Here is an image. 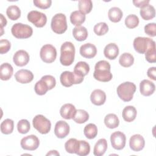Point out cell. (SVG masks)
Listing matches in <instances>:
<instances>
[{
	"instance_id": "cell-1",
	"label": "cell",
	"mask_w": 156,
	"mask_h": 156,
	"mask_svg": "<svg viewBox=\"0 0 156 156\" xmlns=\"http://www.w3.org/2000/svg\"><path fill=\"white\" fill-rule=\"evenodd\" d=\"M110 69V65L107 61L100 60L94 66V71L93 73L94 78L100 82H109L113 77Z\"/></svg>"
},
{
	"instance_id": "cell-2",
	"label": "cell",
	"mask_w": 156,
	"mask_h": 156,
	"mask_svg": "<svg viewBox=\"0 0 156 156\" xmlns=\"http://www.w3.org/2000/svg\"><path fill=\"white\" fill-rule=\"evenodd\" d=\"M75 47L70 41H65L60 48V62L63 66L72 65L74 60Z\"/></svg>"
},
{
	"instance_id": "cell-3",
	"label": "cell",
	"mask_w": 156,
	"mask_h": 156,
	"mask_svg": "<svg viewBox=\"0 0 156 156\" xmlns=\"http://www.w3.org/2000/svg\"><path fill=\"white\" fill-rule=\"evenodd\" d=\"M136 85L130 82L121 83L117 88L116 91L119 98L124 102L130 101L136 91Z\"/></svg>"
},
{
	"instance_id": "cell-4",
	"label": "cell",
	"mask_w": 156,
	"mask_h": 156,
	"mask_svg": "<svg viewBox=\"0 0 156 156\" xmlns=\"http://www.w3.org/2000/svg\"><path fill=\"white\" fill-rule=\"evenodd\" d=\"M51 27L54 32L57 34H62L66 32L68 28L66 18L63 13L55 14L51 20Z\"/></svg>"
},
{
	"instance_id": "cell-5",
	"label": "cell",
	"mask_w": 156,
	"mask_h": 156,
	"mask_svg": "<svg viewBox=\"0 0 156 156\" xmlns=\"http://www.w3.org/2000/svg\"><path fill=\"white\" fill-rule=\"evenodd\" d=\"M13 36L18 39H26L30 37L33 34L32 28L27 24L17 23L13 25L11 29Z\"/></svg>"
},
{
	"instance_id": "cell-6",
	"label": "cell",
	"mask_w": 156,
	"mask_h": 156,
	"mask_svg": "<svg viewBox=\"0 0 156 156\" xmlns=\"http://www.w3.org/2000/svg\"><path fill=\"white\" fill-rule=\"evenodd\" d=\"M61 84L65 87H69L73 84H79L83 80V77L80 76L74 72L69 71H63L60 77Z\"/></svg>"
},
{
	"instance_id": "cell-7",
	"label": "cell",
	"mask_w": 156,
	"mask_h": 156,
	"mask_svg": "<svg viewBox=\"0 0 156 156\" xmlns=\"http://www.w3.org/2000/svg\"><path fill=\"white\" fill-rule=\"evenodd\" d=\"M32 124L34 127L41 134H47L51 130L50 121L42 115H36L32 120Z\"/></svg>"
},
{
	"instance_id": "cell-8",
	"label": "cell",
	"mask_w": 156,
	"mask_h": 156,
	"mask_svg": "<svg viewBox=\"0 0 156 156\" xmlns=\"http://www.w3.org/2000/svg\"><path fill=\"white\" fill-rule=\"evenodd\" d=\"M40 56L43 62L47 63H52L57 57L56 49L52 44H45L40 49Z\"/></svg>"
},
{
	"instance_id": "cell-9",
	"label": "cell",
	"mask_w": 156,
	"mask_h": 156,
	"mask_svg": "<svg viewBox=\"0 0 156 156\" xmlns=\"http://www.w3.org/2000/svg\"><path fill=\"white\" fill-rule=\"evenodd\" d=\"M155 42L150 38L147 37H136L133 43L135 50L139 54H145L146 51Z\"/></svg>"
},
{
	"instance_id": "cell-10",
	"label": "cell",
	"mask_w": 156,
	"mask_h": 156,
	"mask_svg": "<svg viewBox=\"0 0 156 156\" xmlns=\"http://www.w3.org/2000/svg\"><path fill=\"white\" fill-rule=\"evenodd\" d=\"M27 20L37 27H43L47 22V17L43 13L37 10H32L27 14Z\"/></svg>"
},
{
	"instance_id": "cell-11",
	"label": "cell",
	"mask_w": 156,
	"mask_h": 156,
	"mask_svg": "<svg viewBox=\"0 0 156 156\" xmlns=\"http://www.w3.org/2000/svg\"><path fill=\"white\" fill-rule=\"evenodd\" d=\"M40 144L38 137L34 135H30L23 138L20 142L21 147L24 150L34 151L36 150Z\"/></svg>"
},
{
	"instance_id": "cell-12",
	"label": "cell",
	"mask_w": 156,
	"mask_h": 156,
	"mask_svg": "<svg viewBox=\"0 0 156 156\" xmlns=\"http://www.w3.org/2000/svg\"><path fill=\"white\" fill-rule=\"evenodd\" d=\"M110 141L112 147L116 150H121L126 146V137L124 133L120 131L113 132L110 136Z\"/></svg>"
},
{
	"instance_id": "cell-13",
	"label": "cell",
	"mask_w": 156,
	"mask_h": 156,
	"mask_svg": "<svg viewBox=\"0 0 156 156\" xmlns=\"http://www.w3.org/2000/svg\"><path fill=\"white\" fill-rule=\"evenodd\" d=\"M145 145V141L143 136L140 134L132 135L129 140V146L135 152L141 151Z\"/></svg>"
},
{
	"instance_id": "cell-14",
	"label": "cell",
	"mask_w": 156,
	"mask_h": 156,
	"mask_svg": "<svg viewBox=\"0 0 156 156\" xmlns=\"http://www.w3.org/2000/svg\"><path fill=\"white\" fill-rule=\"evenodd\" d=\"M30 56L27 52L21 49L17 51L13 55V61L18 66H24L29 62Z\"/></svg>"
},
{
	"instance_id": "cell-15",
	"label": "cell",
	"mask_w": 156,
	"mask_h": 156,
	"mask_svg": "<svg viewBox=\"0 0 156 156\" xmlns=\"http://www.w3.org/2000/svg\"><path fill=\"white\" fill-rule=\"evenodd\" d=\"M69 133V126L65 121H58L54 127V134L58 138H65Z\"/></svg>"
},
{
	"instance_id": "cell-16",
	"label": "cell",
	"mask_w": 156,
	"mask_h": 156,
	"mask_svg": "<svg viewBox=\"0 0 156 156\" xmlns=\"http://www.w3.org/2000/svg\"><path fill=\"white\" fill-rule=\"evenodd\" d=\"M80 55L87 58H91L96 56L97 54V49L93 44L87 43L82 44L80 48Z\"/></svg>"
},
{
	"instance_id": "cell-17",
	"label": "cell",
	"mask_w": 156,
	"mask_h": 156,
	"mask_svg": "<svg viewBox=\"0 0 156 156\" xmlns=\"http://www.w3.org/2000/svg\"><path fill=\"white\" fill-rule=\"evenodd\" d=\"M16 80L21 83H28L34 79L33 73L28 69H20L15 74Z\"/></svg>"
},
{
	"instance_id": "cell-18",
	"label": "cell",
	"mask_w": 156,
	"mask_h": 156,
	"mask_svg": "<svg viewBox=\"0 0 156 156\" xmlns=\"http://www.w3.org/2000/svg\"><path fill=\"white\" fill-rule=\"evenodd\" d=\"M155 90V84L147 79L143 80L140 83V93L144 96H151L154 93Z\"/></svg>"
},
{
	"instance_id": "cell-19",
	"label": "cell",
	"mask_w": 156,
	"mask_h": 156,
	"mask_svg": "<svg viewBox=\"0 0 156 156\" xmlns=\"http://www.w3.org/2000/svg\"><path fill=\"white\" fill-rule=\"evenodd\" d=\"M90 100L95 105H103L106 100L105 93L100 89H96L91 93L90 95Z\"/></svg>"
},
{
	"instance_id": "cell-20",
	"label": "cell",
	"mask_w": 156,
	"mask_h": 156,
	"mask_svg": "<svg viewBox=\"0 0 156 156\" xmlns=\"http://www.w3.org/2000/svg\"><path fill=\"white\" fill-rule=\"evenodd\" d=\"M76 110L75 106L73 104H65L60 108V114L63 118L65 119H71L74 116Z\"/></svg>"
},
{
	"instance_id": "cell-21",
	"label": "cell",
	"mask_w": 156,
	"mask_h": 156,
	"mask_svg": "<svg viewBox=\"0 0 156 156\" xmlns=\"http://www.w3.org/2000/svg\"><path fill=\"white\" fill-rule=\"evenodd\" d=\"M104 54L109 60L115 59L119 54V48L117 44L110 43L105 46L104 49Z\"/></svg>"
},
{
	"instance_id": "cell-22",
	"label": "cell",
	"mask_w": 156,
	"mask_h": 156,
	"mask_svg": "<svg viewBox=\"0 0 156 156\" xmlns=\"http://www.w3.org/2000/svg\"><path fill=\"white\" fill-rule=\"evenodd\" d=\"M13 69L9 63H4L0 66V78L2 80H9L13 75Z\"/></svg>"
},
{
	"instance_id": "cell-23",
	"label": "cell",
	"mask_w": 156,
	"mask_h": 156,
	"mask_svg": "<svg viewBox=\"0 0 156 156\" xmlns=\"http://www.w3.org/2000/svg\"><path fill=\"white\" fill-rule=\"evenodd\" d=\"M136 114L137 112L136 108L133 106L128 105L122 110V116L125 121L130 122L135 119Z\"/></svg>"
},
{
	"instance_id": "cell-24",
	"label": "cell",
	"mask_w": 156,
	"mask_h": 156,
	"mask_svg": "<svg viewBox=\"0 0 156 156\" xmlns=\"http://www.w3.org/2000/svg\"><path fill=\"white\" fill-rule=\"evenodd\" d=\"M140 13L143 20H150L155 17V10L153 5L147 4L141 8Z\"/></svg>"
},
{
	"instance_id": "cell-25",
	"label": "cell",
	"mask_w": 156,
	"mask_h": 156,
	"mask_svg": "<svg viewBox=\"0 0 156 156\" xmlns=\"http://www.w3.org/2000/svg\"><path fill=\"white\" fill-rule=\"evenodd\" d=\"M107 141L105 138L99 139L94 146L93 154L96 156H102L107 151Z\"/></svg>"
},
{
	"instance_id": "cell-26",
	"label": "cell",
	"mask_w": 156,
	"mask_h": 156,
	"mask_svg": "<svg viewBox=\"0 0 156 156\" xmlns=\"http://www.w3.org/2000/svg\"><path fill=\"white\" fill-rule=\"evenodd\" d=\"M73 35L77 41H84L88 37L87 29L83 26H76L73 30Z\"/></svg>"
},
{
	"instance_id": "cell-27",
	"label": "cell",
	"mask_w": 156,
	"mask_h": 156,
	"mask_svg": "<svg viewBox=\"0 0 156 156\" xmlns=\"http://www.w3.org/2000/svg\"><path fill=\"white\" fill-rule=\"evenodd\" d=\"M85 21V15L79 10L73 12L70 15V21L76 26H80Z\"/></svg>"
},
{
	"instance_id": "cell-28",
	"label": "cell",
	"mask_w": 156,
	"mask_h": 156,
	"mask_svg": "<svg viewBox=\"0 0 156 156\" xmlns=\"http://www.w3.org/2000/svg\"><path fill=\"white\" fill-rule=\"evenodd\" d=\"M123 16L122 10L117 7H113L109 9L108 12V17L113 23H118L121 21Z\"/></svg>"
},
{
	"instance_id": "cell-29",
	"label": "cell",
	"mask_w": 156,
	"mask_h": 156,
	"mask_svg": "<svg viewBox=\"0 0 156 156\" xmlns=\"http://www.w3.org/2000/svg\"><path fill=\"white\" fill-rule=\"evenodd\" d=\"M90 71V66L89 65L83 61L79 62L76 63L74 68V72L82 77L87 75Z\"/></svg>"
},
{
	"instance_id": "cell-30",
	"label": "cell",
	"mask_w": 156,
	"mask_h": 156,
	"mask_svg": "<svg viewBox=\"0 0 156 156\" xmlns=\"http://www.w3.org/2000/svg\"><path fill=\"white\" fill-rule=\"evenodd\" d=\"M104 124L109 129H115L118 127L119 120L114 113H109L104 118Z\"/></svg>"
},
{
	"instance_id": "cell-31",
	"label": "cell",
	"mask_w": 156,
	"mask_h": 156,
	"mask_svg": "<svg viewBox=\"0 0 156 156\" xmlns=\"http://www.w3.org/2000/svg\"><path fill=\"white\" fill-rule=\"evenodd\" d=\"M134 62L133 56L128 52H124L121 55L119 58V63L120 65L123 67L127 68L131 66Z\"/></svg>"
},
{
	"instance_id": "cell-32",
	"label": "cell",
	"mask_w": 156,
	"mask_h": 156,
	"mask_svg": "<svg viewBox=\"0 0 156 156\" xmlns=\"http://www.w3.org/2000/svg\"><path fill=\"white\" fill-rule=\"evenodd\" d=\"M83 133L88 139H93L98 135V127L94 124H88L84 127Z\"/></svg>"
},
{
	"instance_id": "cell-33",
	"label": "cell",
	"mask_w": 156,
	"mask_h": 156,
	"mask_svg": "<svg viewBox=\"0 0 156 156\" xmlns=\"http://www.w3.org/2000/svg\"><path fill=\"white\" fill-rule=\"evenodd\" d=\"M6 14L10 20L15 21L20 17L21 10L17 5H10L6 10Z\"/></svg>"
},
{
	"instance_id": "cell-34",
	"label": "cell",
	"mask_w": 156,
	"mask_h": 156,
	"mask_svg": "<svg viewBox=\"0 0 156 156\" xmlns=\"http://www.w3.org/2000/svg\"><path fill=\"white\" fill-rule=\"evenodd\" d=\"M14 129V122L11 119H5L1 124V131L2 133L9 135L12 133Z\"/></svg>"
},
{
	"instance_id": "cell-35",
	"label": "cell",
	"mask_w": 156,
	"mask_h": 156,
	"mask_svg": "<svg viewBox=\"0 0 156 156\" xmlns=\"http://www.w3.org/2000/svg\"><path fill=\"white\" fill-rule=\"evenodd\" d=\"M79 140L76 138L69 139L65 144V148L67 152L70 154H76L79 147Z\"/></svg>"
},
{
	"instance_id": "cell-36",
	"label": "cell",
	"mask_w": 156,
	"mask_h": 156,
	"mask_svg": "<svg viewBox=\"0 0 156 156\" xmlns=\"http://www.w3.org/2000/svg\"><path fill=\"white\" fill-rule=\"evenodd\" d=\"M73 119L76 123L83 124L88 120L89 114L84 110L79 109L76 110V114Z\"/></svg>"
},
{
	"instance_id": "cell-37",
	"label": "cell",
	"mask_w": 156,
	"mask_h": 156,
	"mask_svg": "<svg viewBox=\"0 0 156 156\" xmlns=\"http://www.w3.org/2000/svg\"><path fill=\"white\" fill-rule=\"evenodd\" d=\"M34 90L37 94L41 96L45 94L49 90L46 82L41 79L35 83L34 87Z\"/></svg>"
},
{
	"instance_id": "cell-38",
	"label": "cell",
	"mask_w": 156,
	"mask_h": 156,
	"mask_svg": "<svg viewBox=\"0 0 156 156\" xmlns=\"http://www.w3.org/2000/svg\"><path fill=\"white\" fill-rule=\"evenodd\" d=\"M90 152V145L85 140H79V147L76 154L80 156H85L89 154Z\"/></svg>"
},
{
	"instance_id": "cell-39",
	"label": "cell",
	"mask_w": 156,
	"mask_h": 156,
	"mask_svg": "<svg viewBox=\"0 0 156 156\" xmlns=\"http://www.w3.org/2000/svg\"><path fill=\"white\" fill-rule=\"evenodd\" d=\"M79 11L83 14L89 13L93 9V2L91 0H80L78 2Z\"/></svg>"
},
{
	"instance_id": "cell-40",
	"label": "cell",
	"mask_w": 156,
	"mask_h": 156,
	"mask_svg": "<svg viewBox=\"0 0 156 156\" xmlns=\"http://www.w3.org/2000/svg\"><path fill=\"white\" fill-rule=\"evenodd\" d=\"M139 24L138 17L133 14L128 15L125 19V24L129 29H133L138 26Z\"/></svg>"
},
{
	"instance_id": "cell-41",
	"label": "cell",
	"mask_w": 156,
	"mask_h": 156,
	"mask_svg": "<svg viewBox=\"0 0 156 156\" xmlns=\"http://www.w3.org/2000/svg\"><path fill=\"white\" fill-rule=\"evenodd\" d=\"M94 32L99 36L104 35L108 31V26L104 22H100L97 23L93 28Z\"/></svg>"
},
{
	"instance_id": "cell-42",
	"label": "cell",
	"mask_w": 156,
	"mask_h": 156,
	"mask_svg": "<svg viewBox=\"0 0 156 156\" xmlns=\"http://www.w3.org/2000/svg\"><path fill=\"white\" fill-rule=\"evenodd\" d=\"M30 129V123L27 119H23L18 122L17 130L19 133L22 134H26L29 131Z\"/></svg>"
},
{
	"instance_id": "cell-43",
	"label": "cell",
	"mask_w": 156,
	"mask_h": 156,
	"mask_svg": "<svg viewBox=\"0 0 156 156\" xmlns=\"http://www.w3.org/2000/svg\"><path fill=\"white\" fill-rule=\"evenodd\" d=\"M146 60L149 63H155L156 62V50L155 43L153 44L145 52Z\"/></svg>"
},
{
	"instance_id": "cell-44",
	"label": "cell",
	"mask_w": 156,
	"mask_h": 156,
	"mask_svg": "<svg viewBox=\"0 0 156 156\" xmlns=\"http://www.w3.org/2000/svg\"><path fill=\"white\" fill-rule=\"evenodd\" d=\"M144 32L150 37H154L156 36V24L151 23L144 26Z\"/></svg>"
},
{
	"instance_id": "cell-45",
	"label": "cell",
	"mask_w": 156,
	"mask_h": 156,
	"mask_svg": "<svg viewBox=\"0 0 156 156\" xmlns=\"http://www.w3.org/2000/svg\"><path fill=\"white\" fill-rule=\"evenodd\" d=\"M34 4L41 9H46L51 7L52 1L51 0H34L33 1Z\"/></svg>"
},
{
	"instance_id": "cell-46",
	"label": "cell",
	"mask_w": 156,
	"mask_h": 156,
	"mask_svg": "<svg viewBox=\"0 0 156 156\" xmlns=\"http://www.w3.org/2000/svg\"><path fill=\"white\" fill-rule=\"evenodd\" d=\"M41 79L46 82V83L48 85L49 90H52L55 87L56 85V80L54 76L51 75H45L43 76Z\"/></svg>"
},
{
	"instance_id": "cell-47",
	"label": "cell",
	"mask_w": 156,
	"mask_h": 156,
	"mask_svg": "<svg viewBox=\"0 0 156 156\" xmlns=\"http://www.w3.org/2000/svg\"><path fill=\"white\" fill-rule=\"evenodd\" d=\"M10 43L6 39H1L0 40V53L1 54L7 53L10 49Z\"/></svg>"
},
{
	"instance_id": "cell-48",
	"label": "cell",
	"mask_w": 156,
	"mask_h": 156,
	"mask_svg": "<svg viewBox=\"0 0 156 156\" xmlns=\"http://www.w3.org/2000/svg\"><path fill=\"white\" fill-rule=\"evenodd\" d=\"M147 76L151 79L155 80H156V68L155 67H151L147 71Z\"/></svg>"
},
{
	"instance_id": "cell-49",
	"label": "cell",
	"mask_w": 156,
	"mask_h": 156,
	"mask_svg": "<svg viewBox=\"0 0 156 156\" xmlns=\"http://www.w3.org/2000/svg\"><path fill=\"white\" fill-rule=\"evenodd\" d=\"M133 3L135 7L141 8L142 7H143L147 4H149V0H142V1L134 0V1H133Z\"/></svg>"
},
{
	"instance_id": "cell-50",
	"label": "cell",
	"mask_w": 156,
	"mask_h": 156,
	"mask_svg": "<svg viewBox=\"0 0 156 156\" xmlns=\"http://www.w3.org/2000/svg\"><path fill=\"white\" fill-rule=\"evenodd\" d=\"M0 20H1V29L2 30V33L1 34V36L3 34V32H2V30H3V27L5 26L6 24H7V20L5 19V18L3 16V15L2 13L0 14Z\"/></svg>"
},
{
	"instance_id": "cell-51",
	"label": "cell",
	"mask_w": 156,
	"mask_h": 156,
	"mask_svg": "<svg viewBox=\"0 0 156 156\" xmlns=\"http://www.w3.org/2000/svg\"><path fill=\"white\" fill-rule=\"evenodd\" d=\"M46 155H60V154L55 150H52L48 152Z\"/></svg>"
}]
</instances>
